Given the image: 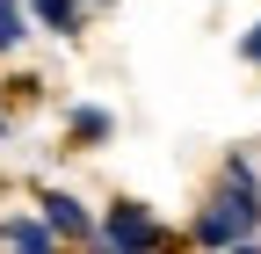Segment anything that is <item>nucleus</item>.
Returning a JSON list of instances; mask_svg holds the SVG:
<instances>
[{
    "label": "nucleus",
    "instance_id": "obj_4",
    "mask_svg": "<svg viewBox=\"0 0 261 254\" xmlns=\"http://www.w3.org/2000/svg\"><path fill=\"white\" fill-rule=\"evenodd\" d=\"M0 247H29V254H44V247H58V233H51V218L37 225V218H8L0 225Z\"/></svg>",
    "mask_w": 261,
    "mask_h": 254
},
{
    "label": "nucleus",
    "instance_id": "obj_3",
    "mask_svg": "<svg viewBox=\"0 0 261 254\" xmlns=\"http://www.w3.org/2000/svg\"><path fill=\"white\" fill-rule=\"evenodd\" d=\"M44 218H51V233H58V240H94V225H87V211H80L73 196H58V189L44 196Z\"/></svg>",
    "mask_w": 261,
    "mask_h": 254
},
{
    "label": "nucleus",
    "instance_id": "obj_5",
    "mask_svg": "<svg viewBox=\"0 0 261 254\" xmlns=\"http://www.w3.org/2000/svg\"><path fill=\"white\" fill-rule=\"evenodd\" d=\"M29 8H37V22L58 29V37H73V29H80V0H29Z\"/></svg>",
    "mask_w": 261,
    "mask_h": 254
},
{
    "label": "nucleus",
    "instance_id": "obj_6",
    "mask_svg": "<svg viewBox=\"0 0 261 254\" xmlns=\"http://www.w3.org/2000/svg\"><path fill=\"white\" fill-rule=\"evenodd\" d=\"M29 37V15H22V0H0V51H15Z\"/></svg>",
    "mask_w": 261,
    "mask_h": 254
},
{
    "label": "nucleus",
    "instance_id": "obj_1",
    "mask_svg": "<svg viewBox=\"0 0 261 254\" xmlns=\"http://www.w3.org/2000/svg\"><path fill=\"white\" fill-rule=\"evenodd\" d=\"M254 233H261V174H254L247 160H225V174H218V189H211V204L196 211L189 240H196V247H247Z\"/></svg>",
    "mask_w": 261,
    "mask_h": 254
},
{
    "label": "nucleus",
    "instance_id": "obj_2",
    "mask_svg": "<svg viewBox=\"0 0 261 254\" xmlns=\"http://www.w3.org/2000/svg\"><path fill=\"white\" fill-rule=\"evenodd\" d=\"M102 240H109V247H160L167 233L152 225V211H145V204H130V196H123V204L102 218Z\"/></svg>",
    "mask_w": 261,
    "mask_h": 254
},
{
    "label": "nucleus",
    "instance_id": "obj_7",
    "mask_svg": "<svg viewBox=\"0 0 261 254\" xmlns=\"http://www.w3.org/2000/svg\"><path fill=\"white\" fill-rule=\"evenodd\" d=\"M73 138H109V109H73Z\"/></svg>",
    "mask_w": 261,
    "mask_h": 254
},
{
    "label": "nucleus",
    "instance_id": "obj_8",
    "mask_svg": "<svg viewBox=\"0 0 261 254\" xmlns=\"http://www.w3.org/2000/svg\"><path fill=\"white\" fill-rule=\"evenodd\" d=\"M240 51H247V58H254V66H261V22H254V29H247V44H240Z\"/></svg>",
    "mask_w": 261,
    "mask_h": 254
}]
</instances>
